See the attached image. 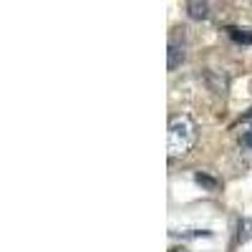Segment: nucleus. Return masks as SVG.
I'll return each instance as SVG.
<instances>
[{
    "mask_svg": "<svg viewBox=\"0 0 252 252\" xmlns=\"http://www.w3.org/2000/svg\"><path fill=\"white\" fill-rule=\"evenodd\" d=\"M197 141V126L189 116H174L169 121V157H184Z\"/></svg>",
    "mask_w": 252,
    "mask_h": 252,
    "instance_id": "1",
    "label": "nucleus"
},
{
    "mask_svg": "<svg viewBox=\"0 0 252 252\" xmlns=\"http://www.w3.org/2000/svg\"><path fill=\"white\" fill-rule=\"evenodd\" d=\"M187 51H184V43H179L177 38H172V43H169V61H166V66H169V71H174L179 63L184 61Z\"/></svg>",
    "mask_w": 252,
    "mask_h": 252,
    "instance_id": "2",
    "label": "nucleus"
},
{
    "mask_svg": "<svg viewBox=\"0 0 252 252\" xmlns=\"http://www.w3.org/2000/svg\"><path fill=\"white\" fill-rule=\"evenodd\" d=\"M207 81H209V86H212L215 94H224L227 91V78L217 71H207Z\"/></svg>",
    "mask_w": 252,
    "mask_h": 252,
    "instance_id": "3",
    "label": "nucleus"
},
{
    "mask_svg": "<svg viewBox=\"0 0 252 252\" xmlns=\"http://www.w3.org/2000/svg\"><path fill=\"white\" fill-rule=\"evenodd\" d=\"M187 13H189V18L202 20L209 15V3H187Z\"/></svg>",
    "mask_w": 252,
    "mask_h": 252,
    "instance_id": "4",
    "label": "nucleus"
},
{
    "mask_svg": "<svg viewBox=\"0 0 252 252\" xmlns=\"http://www.w3.org/2000/svg\"><path fill=\"white\" fill-rule=\"evenodd\" d=\"M237 240L240 242H247V240H252V217H242L240 220V224H237Z\"/></svg>",
    "mask_w": 252,
    "mask_h": 252,
    "instance_id": "5",
    "label": "nucleus"
},
{
    "mask_svg": "<svg viewBox=\"0 0 252 252\" xmlns=\"http://www.w3.org/2000/svg\"><path fill=\"white\" fill-rule=\"evenodd\" d=\"M229 35L235 40H242V43H252V35L250 33H237V28H229Z\"/></svg>",
    "mask_w": 252,
    "mask_h": 252,
    "instance_id": "6",
    "label": "nucleus"
},
{
    "mask_svg": "<svg viewBox=\"0 0 252 252\" xmlns=\"http://www.w3.org/2000/svg\"><path fill=\"white\" fill-rule=\"evenodd\" d=\"M242 146H247V149H252V129H247L242 134Z\"/></svg>",
    "mask_w": 252,
    "mask_h": 252,
    "instance_id": "7",
    "label": "nucleus"
},
{
    "mask_svg": "<svg viewBox=\"0 0 252 252\" xmlns=\"http://www.w3.org/2000/svg\"><path fill=\"white\" fill-rule=\"evenodd\" d=\"M197 182H199V184H207L209 189H215V182L209 179V177H204V174H197Z\"/></svg>",
    "mask_w": 252,
    "mask_h": 252,
    "instance_id": "8",
    "label": "nucleus"
}]
</instances>
